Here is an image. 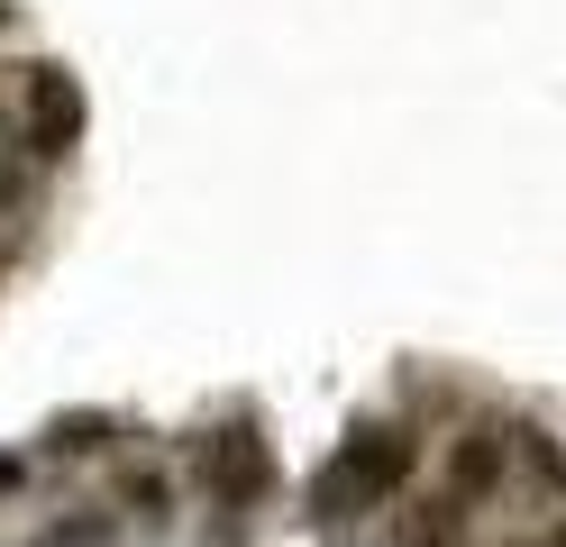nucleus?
Here are the masks:
<instances>
[{"mask_svg": "<svg viewBox=\"0 0 566 547\" xmlns=\"http://www.w3.org/2000/svg\"><path fill=\"white\" fill-rule=\"evenodd\" d=\"M402 474H411V429H357L338 448V465H321L311 511H321V520H357L384 493H402Z\"/></svg>", "mask_w": 566, "mask_h": 547, "instance_id": "obj_1", "label": "nucleus"}, {"mask_svg": "<svg viewBox=\"0 0 566 547\" xmlns=\"http://www.w3.org/2000/svg\"><path fill=\"white\" fill-rule=\"evenodd\" d=\"M28 146H38V156L83 146V83H74V73H55V64L28 73Z\"/></svg>", "mask_w": 566, "mask_h": 547, "instance_id": "obj_2", "label": "nucleus"}, {"mask_svg": "<svg viewBox=\"0 0 566 547\" xmlns=\"http://www.w3.org/2000/svg\"><path fill=\"white\" fill-rule=\"evenodd\" d=\"M265 484H274V456H265L256 429H220V438H210V493H220L229 511L265 502Z\"/></svg>", "mask_w": 566, "mask_h": 547, "instance_id": "obj_3", "label": "nucleus"}, {"mask_svg": "<svg viewBox=\"0 0 566 547\" xmlns=\"http://www.w3.org/2000/svg\"><path fill=\"white\" fill-rule=\"evenodd\" d=\"M457 484H467V493H484L493 484V474H503V438H493V429H467V438H457Z\"/></svg>", "mask_w": 566, "mask_h": 547, "instance_id": "obj_4", "label": "nucleus"}, {"mask_svg": "<svg viewBox=\"0 0 566 547\" xmlns=\"http://www.w3.org/2000/svg\"><path fill=\"white\" fill-rule=\"evenodd\" d=\"M411 547H457V502H420V520H411Z\"/></svg>", "mask_w": 566, "mask_h": 547, "instance_id": "obj_5", "label": "nucleus"}, {"mask_svg": "<svg viewBox=\"0 0 566 547\" xmlns=\"http://www.w3.org/2000/svg\"><path fill=\"white\" fill-rule=\"evenodd\" d=\"M0 493H19V456H0Z\"/></svg>", "mask_w": 566, "mask_h": 547, "instance_id": "obj_6", "label": "nucleus"}, {"mask_svg": "<svg viewBox=\"0 0 566 547\" xmlns=\"http://www.w3.org/2000/svg\"><path fill=\"white\" fill-rule=\"evenodd\" d=\"M539 547H566V529H548V538H539Z\"/></svg>", "mask_w": 566, "mask_h": 547, "instance_id": "obj_7", "label": "nucleus"}]
</instances>
